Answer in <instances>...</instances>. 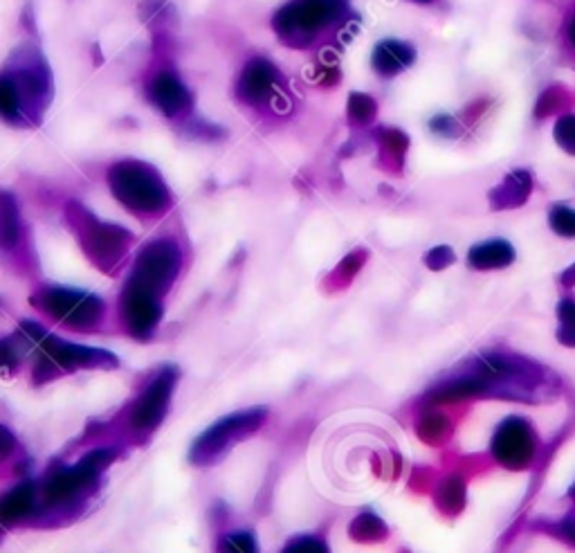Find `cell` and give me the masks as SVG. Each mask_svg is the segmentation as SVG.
Instances as JSON below:
<instances>
[{
	"label": "cell",
	"mask_w": 575,
	"mask_h": 553,
	"mask_svg": "<svg viewBox=\"0 0 575 553\" xmlns=\"http://www.w3.org/2000/svg\"><path fill=\"white\" fill-rule=\"evenodd\" d=\"M52 95L50 71L41 52L25 48L0 75V117L12 124L39 122Z\"/></svg>",
	"instance_id": "6da1fadb"
},
{
	"label": "cell",
	"mask_w": 575,
	"mask_h": 553,
	"mask_svg": "<svg viewBox=\"0 0 575 553\" xmlns=\"http://www.w3.org/2000/svg\"><path fill=\"white\" fill-rule=\"evenodd\" d=\"M115 199L136 214H163L171 205V191L151 165L140 160H124L108 174Z\"/></svg>",
	"instance_id": "7a4b0ae2"
},
{
	"label": "cell",
	"mask_w": 575,
	"mask_h": 553,
	"mask_svg": "<svg viewBox=\"0 0 575 553\" xmlns=\"http://www.w3.org/2000/svg\"><path fill=\"white\" fill-rule=\"evenodd\" d=\"M346 12V0H291L274 14L272 25L283 43L308 48L327 27L340 23Z\"/></svg>",
	"instance_id": "3957f363"
},
{
	"label": "cell",
	"mask_w": 575,
	"mask_h": 553,
	"mask_svg": "<svg viewBox=\"0 0 575 553\" xmlns=\"http://www.w3.org/2000/svg\"><path fill=\"white\" fill-rule=\"evenodd\" d=\"M23 331L29 342L41 347V361L37 367L39 378H50L54 374L75 372V369H113L117 367V355L104 349L73 344L46 334L35 322H23Z\"/></svg>",
	"instance_id": "277c9868"
},
{
	"label": "cell",
	"mask_w": 575,
	"mask_h": 553,
	"mask_svg": "<svg viewBox=\"0 0 575 553\" xmlns=\"http://www.w3.org/2000/svg\"><path fill=\"white\" fill-rule=\"evenodd\" d=\"M268 418L266 407H252L218 418L189 450V462L194 466H212L222 454H228L239 441H245L257 432Z\"/></svg>",
	"instance_id": "5b68a950"
},
{
	"label": "cell",
	"mask_w": 575,
	"mask_h": 553,
	"mask_svg": "<svg viewBox=\"0 0 575 553\" xmlns=\"http://www.w3.org/2000/svg\"><path fill=\"white\" fill-rule=\"evenodd\" d=\"M68 221L75 227V232L79 237V243L84 246L86 254L92 259L100 268H111L115 266L122 254L129 250L133 235L129 230H124L119 225H111L100 221L92 212H88L79 203H71L68 208Z\"/></svg>",
	"instance_id": "8992f818"
},
{
	"label": "cell",
	"mask_w": 575,
	"mask_h": 553,
	"mask_svg": "<svg viewBox=\"0 0 575 553\" xmlns=\"http://www.w3.org/2000/svg\"><path fill=\"white\" fill-rule=\"evenodd\" d=\"M35 304L71 329H92L104 317V302L86 290L50 286L35 298Z\"/></svg>",
	"instance_id": "52a82bcc"
},
{
	"label": "cell",
	"mask_w": 575,
	"mask_h": 553,
	"mask_svg": "<svg viewBox=\"0 0 575 553\" xmlns=\"http://www.w3.org/2000/svg\"><path fill=\"white\" fill-rule=\"evenodd\" d=\"M180 266H182L180 248L171 239H157L140 250L129 281L163 298L176 281Z\"/></svg>",
	"instance_id": "ba28073f"
},
{
	"label": "cell",
	"mask_w": 575,
	"mask_h": 553,
	"mask_svg": "<svg viewBox=\"0 0 575 553\" xmlns=\"http://www.w3.org/2000/svg\"><path fill=\"white\" fill-rule=\"evenodd\" d=\"M113 460H115V452L108 448H102V450L86 454L79 464L54 473L43 486V502L50 506H59L63 502L77 500L94 481H98L102 470Z\"/></svg>",
	"instance_id": "9c48e42d"
},
{
	"label": "cell",
	"mask_w": 575,
	"mask_h": 553,
	"mask_svg": "<svg viewBox=\"0 0 575 553\" xmlns=\"http://www.w3.org/2000/svg\"><path fill=\"white\" fill-rule=\"evenodd\" d=\"M176 380H178V374L174 367H165L163 372H157V376L146 385V389L136 401V407L131 414L133 428L142 432H151L165 420Z\"/></svg>",
	"instance_id": "30bf717a"
},
{
	"label": "cell",
	"mask_w": 575,
	"mask_h": 553,
	"mask_svg": "<svg viewBox=\"0 0 575 553\" xmlns=\"http://www.w3.org/2000/svg\"><path fill=\"white\" fill-rule=\"evenodd\" d=\"M159 300L163 298L155 296V292L126 281L122 292V317L131 336L140 340L153 336L159 319H163V302Z\"/></svg>",
	"instance_id": "8fae6325"
},
{
	"label": "cell",
	"mask_w": 575,
	"mask_h": 553,
	"mask_svg": "<svg viewBox=\"0 0 575 553\" xmlns=\"http://www.w3.org/2000/svg\"><path fill=\"white\" fill-rule=\"evenodd\" d=\"M533 435L522 418H508L497 430L493 441V452L506 466L522 468L533 457Z\"/></svg>",
	"instance_id": "7c38bea8"
},
{
	"label": "cell",
	"mask_w": 575,
	"mask_h": 553,
	"mask_svg": "<svg viewBox=\"0 0 575 553\" xmlns=\"http://www.w3.org/2000/svg\"><path fill=\"white\" fill-rule=\"evenodd\" d=\"M277 84H279V73L272 63L266 59H254L243 68L237 92L245 104L259 106L266 104L274 95Z\"/></svg>",
	"instance_id": "4fadbf2b"
},
{
	"label": "cell",
	"mask_w": 575,
	"mask_h": 553,
	"mask_svg": "<svg viewBox=\"0 0 575 553\" xmlns=\"http://www.w3.org/2000/svg\"><path fill=\"white\" fill-rule=\"evenodd\" d=\"M151 102L167 117H180L191 109V92L176 73H159L149 86Z\"/></svg>",
	"instance_id": "5bb4252c"
},
{
	"label": "cell",
	"mask_w": 575,
	"mask_h": 553,
	"mask_svg": "<svg viewBox=\"0 0 575 553\" xmlns=\"http://www.w3.org/2000/svg\"><path fill=\"white\" fill-rule=\"evenodd\" d=\"M413 61H417V50H413L409 43H403L396 39H387V41L378 43L371 56L373 71L380 77H396L405 73L409 66H413Z\"/></svg>",
	"instance_id": "9a60e30c"
},
{
	"label": "cell",
	"mask_w": 575,
	"mask_h": 553,
	"mask_svg": "<svg viewBox=\"0 0 575 553\" xmlns=\"http://www.w3.org/2000/svg\"><path fill=\"white\" fill-rule=\"evenodd\" d=\"M513 262H515V248L503 239L476 243L468 252V264L474 271H499V268H508Z\"/></svg>",
	"instance_id": "2e32d148"
},
{
	"label": "cell",
	"mask_w": 575,
	"mask_h": 553,
	"mask_svg": "<svg viewBox=\"0 0 575 553\" xmlns=\"http://www.w3.org/2000/svg\"><path fill=\"white\" fill-rule=\"evenodd\" d=\"M531 189H533V178H531L528 172H524V169L510 172L503 178V183L493 189V193H490V205L495 210L518 208V205H522V203L528 201Z\"/></svg>",
	"instance_id": "e0dca14e"
},
{
	"label": "cell",
	"mask_w": 575,
	"mask_h": 553,
	"mask_svg": "<svg viewBox=\"0 0 575 553\" xmlns=\"http://www.w3.org/2000/svg\"><path fill=\"white\" fill-rule=\"evenodd\" d=\"M35 495H37V491H35V483L31 481H23L16 488H12V491L3 500H0V523L14 525V523H21V519H25L37 506Z\"/></svg>",
	"instance_id": "ac0fdd59"
},
{
	"label": "cell",
	"mask_w": 575,
	"mask_h": 553,
	"mask_svg": "<svg viewBox=\"0 0 575 553\" xmlns=\"http://www.w3.org/2000/svg\"><path fill=\"white\" fill-rule=\"evenodd\" d=\"M21 241V212L10 191H0V248L12 250Z\"/></svg>",
	"instance_id": "d6986e66"
},
{
	"label": "cell",
	"mask_w": 575,
	"mask_h": 553,
	"mask_svg": "<svg viewBox=\"0 0 575 553\" xmlns=\"http://www.w3.org/2000/svg\"><path fill=\"white\" fill-rule=\"evenodd\" d=\"M375 102L365 92H354L348 97V117L354 124H369L375 117Z\"/></svg>",
	"instance_id": "ffe728a7"
},
{
	"label": "cell",
	"mask_w": 575,
	"mask_h": 553,
	"mask_svg": "<svg viewBox=\"0 0 575 553\" xmlns=\"http://www.w3.org/2000/svg\"><path fill=\"white\" fill-rule=\"evenodd\" d=\"M551 230L560 237L573 239L575 237V210L568 205H553L549 212Z\"/></svg>",
	"instance_id": "44dd1931"
},
{
	"label": "cell",
	"mask_w": 575,
	"mask_h": 553,
	"mask_svg": "<svg viewBox=\"0 0 575 553\" xmlns=\"http://www.w3.org/2000/svg\"><path fill=\"white\" fill-rule=\"evenodd\" d=\"M218 551L220 553H259L257 540H254V536L247 531H237V533L226 536L220 540Z\"/></svg>",
	"instance_id": "7402d4cb"
},
{
	"label": "cell",
	"mask_w": 575,
	"mask_h": 553,
	"mask_svg": "<svg viewBox=\"0 0 575 553\" xmlns=\"http://www.w3.org/2000/svg\"><path fill=\"white\" fill-rule=\"evenodd\" d=\"M555 142L568 153L575 155V115H562L553 128Z\"/></svg>",
	"instance_id": "603a6c76"
},
{
	"label": "cell",
	"mask_w": 575,
	"mask_h": 553,
	"mask_svg": "<svg viewBox=\"0 0 575 553\" xmlns=\"http://www.w3.org/2000/svg\"><path fill=\"white\" fill-rule=\"evenodd\" d=\"M407 151V136L400 131H394V128H387V131H382V153L387 158H398V162L403 165V158Z\"/></svg>",
	"instance_id": "cb8c5ba5"
},
{
	"label": "cell",
	"mask_w": 575,
	"mask_h": 553,
	"mask_svg": "<svg viewBox=\"0 0 575 553\" xmlns=\"http://www.w3.org/2000/svg\"><path fill=\"white\" fill-rule=\"evenodd\" d=\"M560 338L566 344H575V302L573 300H564L560 304Z\"/></svg>",
	"instance_id": "d4e9b609"
},
{
	"label": "cell",
	"mask_w": 575,
	"mask_h": 553,
	"mask_svg": "<svg viewBox=\"0 0 575 553\" xmlns=\"http://www.w3.org/2000/svg\"><path fill=\"white\" fill-rule=\"evenodd\" d=\"M283 553H329V549L319 538H295L291 544H285Z\"/></svg>",
	"instance_id": "484cf974"
},
{
	"label": "cell",
	"mask_w": 575,
	"mask_h": 553,
	"mask_svg": "<svg viewBox=\"0 0 575 553\" xmlns=\"http://www.w3.org/2000/svg\"><path fill=\"white\" fill-rule=\"evenodd\" d=\"M18 367V353L12 340H0V374H12Z\"/></svg>",
	"instance_id": "4316f807"
},
{
	"label": "cell",
	"mask_w": 575,
	"mask_h": 553,
	"mask_svg": "<svg viewBox=\"0 0 575 553\" xmlns=\"http://www.w3.org/2000/svg\"><path fill=\"white\" fill-rule=\"evenodd\" d=\"M452 262H455V252L450 248H445V246H440V248H436V250H432L427 254V266L434 268V271L445 268L447 264H452Z\"/></svg>",
	"instance_id": "83f0119b"
},
{
	"label": "cell",
	"mask_w": 575,
	"mask_h": 553,
	"mask_svg": "<svg viewBox=\"0 0 575 553\" xmlns=\"http://www.w3.org/2000/svg\"><path fill=\"white\" fill-rule=\"evenodd\" d=\"M14 445H16L14 435L8 428L0 426V460H5L8 454L14 450Z\"/></svg>",
	"instance_id": "f1b7e54d"
},
{
	"label": "cell",
	"mask_w": 575,
	"mask_h": 553,
	"mask_svg": "<svg viewBox=\"0 0 575 553\" xmlns=\"http://www.w3.org/2000/svg\"><path fill=\"white\" fill-rule=\"evenodd\" d=\"M432 131H436L440 136H450L455 131V120L452 117H436L432 122Z\"/></svg>",
	"instance_id": "f546056e"
},
{
	"label": "cell",
	"mask_w": 575,
	"mask_h": 553,
	"mask_svg": "<svg viewBox=\"0 0 575 553\" xmlns=\"http://www.w3.org/2000/svg\"><path fill=\"white\" fill-rule=\"evenodd\" d=\"M566 35H568V41H571V46L575 48V14L571 16V21H568V27H566Z\"/></svg>",
	"instance_id": "4dcf8cb0"
},
{
	"label": "cell",
	"mask_w": 575,
	"mask_h": 553,
	"mask_svg": "<svg viewBox=\"0 0 575 553\" xmlns=\"http://www.w3.org/2000/svg\"><path fill=\"white\" fill-rule=\"evenodd\" d=\"M413 3H434V0H413Z\"/></svg>",
	"instance_id": "1f68e13d"
}]
</instances>
